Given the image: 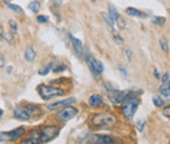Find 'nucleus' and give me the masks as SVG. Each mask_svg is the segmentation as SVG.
Returning a JSON list of instances; mask_svg holds the SVG:
<instances>
[{"mask_svg":"<svg viewBox=\"0 0 170 144\" xmlns=\"http://www.w3.org/2000/svg\"><path fill=\"white\" fill-rule=\"evenodd\" d=\"M90 123L97 127V128H109L116 123V118L114 114L110 113H101V114H95L92 117Z\"/></svg>","mask_w":170,"mask_h":144,"instance_id":"nucleus-1","label":"nucleus"},{"mask_svg":"<svg viewBox=\"0 0 170 144\" xmlns=\"http://www.w3.org/2000/svg\"><path fill=\"white\" fill-rule=\"evenodd\" d=\"M134 97H135V95H134V92H131V90H118V89L109 90V98L115 105H123L126 101H128Z\"/></svg>","mask_w":170,"mask_h":144,"instance_id":"nucleus-2","label":"nucleus"},{"mask_svg":"<svg viewBox=\"0 0 170 144\" xmlns=\"http://www.w3.org/2000/svg\"><path fill=\"white\" fill-rule=\"evenodd\" d=\"M38 93L39 96L42 97V100H51L54 97L58 96H63L64 95V90L60 88H55V86H51V85H45V84H41L38 85Z\"/></svg>","mask_w":170,"mask_h":144,"instance_id":"nucleus-3","label":"nucleus"},{"mask_svg":"<svg viewBox=\"0 0 170 144\" xmlns=\"http://www.w3.org/2000/svg\"><path fill=\"white\" fill-rule=\"evenodd\" d=\"M122 106H123L122 111H123V114H124V117L128 118V119H131V118L135 115L137 107H139V98H136V97L131 98V100H128V101H126V102H124Z\"/></svg>","mask_w":170,"mask_h":144,"instance_id":"nucleus-4","label":"nucleus"},{"mask_svg":"<svg viewBox=\"0 0 170 144\" xmlns=\"http://www.w3.org/2000/svg\"><path fill=\"white\" fill-rule=\"evenodd\" d=\"M58 134H59V127H56V126H46V127H42V128L39 130L41 144L53 140Z\"/></svg>","mask_w":170,"mask_h":144,"instance_id":"nucleus-5","label":"nucleus"},{"mask_svg":"<svg viewBox=\"0 0 170 144\" xmlns=\"http://www.w3.org/2000/svg\"><path fill=\"white\" fill-rule=\"evenodd\" d=\"M86 63H88V66H89L92 74L94 75V77H98L103 72V64L100 60L95 59V58L89 53L86 54Z\"/></svg>","mask_w":170,"mask_h":144,"instance_id":"nucleus-6","label":"nucleus"},{"mask_svg":"<svg viewBox=\"0 0 170 144\" xmlns=\"http://www.w3.org/2000/svg\"><path fill=\"white\" fill-rule=\"evenodd\" d=\"M25 134V128L24 127H17L8 132H2L0 134V141H13L17 140Z\"/></svg>","mask_w":170,"mask_h":144,"instance_id":"nucleus-7","label":"nucleus"},{"mask_svg":"<svg viewBox=\"0 0 170 144\" xmlns=\"http://www.w3.org/2000/svg\"><path fill=\"white\" fill-rule=\"evenodd\" d=\"M77 113H79V110L76 109L75 106L67 105V106H64L60 111H59L58 119H60V121H70L72 118H75L76 115H77Z\"/></svg>","mask_w":170,"mask_h":144,"instance_id":"nucleus-8","label":"nucleus"},{"mask_svg":"<svg viewBox=\"0 0 170 144\" xmlns=\"http://www.w3.org/2000/svg\"><path fill=\"white\" fill-rule=\"evenodd\" d=\"M88 144H115V140L113 136L107 135H93L89 138Z\"/></svg>","mask_w":170,"mask_h":144,"instance_id":"nucleus-9","label":"nucleus"},{"mask_svg":"<svg viewBox=\"0 0 170 144\" xmlns=\"http://www.w3.org/2000/svg\"><path fill=\"white\" fill-rule=\"evenodd\" d=\"M13 115H14V117H16L18 121H29V119H30V117H32V115L29 114V111L26 110V107H24V106L14 107Z\"/></svg>","mask_w":170,"mask_h":144,"instance_id":"nucleus-10","label":"nucleus"},{"mask_svg":"<svg viewBox=\"0 0 170 144\" xmlns=\"http://www.w3.org/2000/svg\"><path fill=\"white\" fill-rule=\"evenodd\" d=\"M109 13H110V16H111V17L115 20L116 25L119 26L121 29H124V28H126V21L121 17V14L118 13V11L115 9V7H114V5H111V4L109 5Z\"/></svg>","mask_w":170,"mask_h":144,"instance_id":"nucleus-11","label":"nucleus"},{"mask_svg":"<svg viewBox=\"0 0 170 144\" xmlns=\"http://www.w3.org/2000/svg\"><path fill=\"white\" fill-rule=\"evenodd\" d=\"M21 144H41L39 130H33V131H30V134L28 135V138L21 141Z\"/></svg>","mask_w":170,"mask_h":144,"instance_id":"nucleus-12","label":"nucleus"},{"mask_svg":"<svg viewBox=\"0 0 170 144\" xmlns=\"http://www.w3.org/2000/svg\"><path fill=\"white\" fill-rule=\"evenodd\" d=\"M73 102H76V98H73V97L65 98V100H63V101H58V102H55V104L49 105V106H47V110L54 111V110H56V109H60V107H64V106H67V105H71V104H73Z\"/></svg>","mask_w":170,"mask_h":144,"instance_id":"nucleus-13","label":"nucleus"},{"mask_svg":"<svg viewBox=\"0 0 170 144\" xmlns=\"http://www.w3.org/2000/svg\"><path fill=\"white\" fill-rule=\"evenodd\" d=\"M70 39L72 42V46H73V50H75L76 55L79 58H83V55H84V47H83V43H81V41L77 39V38H75L71 34H70Z\"/></svg>","mask_w":170,"mask_h":144,"instance_id":"nucleus-14","label":"nucleus"},{"mask_svg":"<svg viewBox=\"0 0 170 144\" xmlns=\"http://www.w3.org/2000/svg\"><path fill=\"white\" fill-rule=\"evenodd\" d=\"M102 17H103V20H105V23H106V25L111 29V32H113V34L115 35V34H118L116 33V30H115V20L110 16V13H105V12H102Z\"/></svg>","mask_w":170,"mask_h":144,"instance_id":"nucleus-15","label":"nucleus"},{"mask_svg":"<svg viewBox=\"0 0 170 144\" xmlns=\"http://www.w3.org/2000/svg\"><path fill=\"white\" fill-rule=\"evenodd\" d=\"M126 13L128 14V16H134V17H145L147 14L143 13L142 11H139L136 8H132V7H128L127 9H126Z\"/></svg>","mask_w":170,"mask_h":144,"instance_id":"nucleus-16","label":"nucleus"},{"mask_svg":"<svg viewBox=\"0 0 170 144\" xmlns=\"http://www.w3.org/2000/svg\"><path fill=\"white\" fill-rule=\"evenodd\" d=\"M102 102H103V100H102V97L100 95H93L89 98L90 106H100V105H102Z\"/></svg>","mask_w":170,"mask_h":144,"instance_id":"nucleus-17","label":"nucleus"},{"mask_svg":"<svg viewBox=\"0 0 170 144\" xmlns=\"http://www.w3.org/2000/svg\"><path fill=\"white\" fill-rule=\"evenodd\" d=\"M24 56H25V59H26L28 62H33V60L35 59V50H34L33 47H28V49L25 50Z\"/></svg>","mask_w":170,"mask_h":144,"instance_id":"nucleus-18","label":"nucleus"},{"mask_svg":"<svg viewBox=\"0 0 170 144\" xmlns=\"http://www.w3.org/2000/svg\"><path fill=\"white\" fill-rule=\"evenodd\" d=\"M28 8L30 9L32 12L37 13V12H39V9H41V4H39V2H37V0H34V2H32L30 4L28 5Z\"/></svg>","mask_w":170,"mask_h":144,"instance_id":"nucleus-19","label":"nucleus"},{"mask_svg":"<svg viewBox=\"0 0 170 144\" xmlns=\"http://www.w3.org/2000/svg\"><path fill=\"white\" fill-rule=\"evenodd\" d=\"M26 110L29 111V114L30 115H34V114H39L41 110H39V107L37 106V105H26Z\"/></svg>","mask_w":170,"mask_h":144,"instance_id":"nucleus-20","label":"nucleus"},{"mask_svg":"<svg viewBox=\"0 0 170 144\" xmlns=\"http://www.w3.org/2000/svg\"><path fill=\"white\" fill-rule=\"evenodd\" d=\"M53 66H54V63H49V64H46L45 67H42L41 69H39V75H42V76H45V75H47L49 72L53 69Z\"/></svg>","mask_w":170,"mask_h":144,"instance_id":"nucleus-21","label":"nucleus"},{"mask_svg":"<svg viewBox=\"0 0 170 144\" xmlns=\"http://www.w3.org/2000/svg\"><path fill=\"white\" fill-rule=\"evenodd\" d=\"M153 104H154V106H157V107H162L164 106V98H162L161 96H153Z\"/></svg>","mask_w":170,"mask_h":144,"instance_id":"nucleus-22","label":"nucleus"},{"mask_svg":"<svg viewBox=\"0 0 170 144\" xmlns=\"http://www.w3.org/2000/svg\"><path fill=\"white\" fill-rule=\"evenodd\" d=\"M152 23L154 24V25H157V26H164L165 25V23H166V20L164 18V17H152Z\"/></svg>","mask_w":170,"mask_h":144,"instance_id":"nucleus-23","label":"nucleus"},{"mask_svg":"<svg viewBox=\"0 0 170 144\" xmlns=\"http://www.w3.org/2000/svg\"><path fill=\"white\" fill-rule=\"evenodd\" d=\"M2 35H3V38H4L7 42H8V43H13V35H14V34H13L12 32H4Z\"/></svg>","mask_w":170,"mask_h":144,"instance_id":"nucleus-24","label":"nucleus"},{"mask_svg":"<svg viewBox=\"0 0 170 144\" xmlns=\"http://www.w3.org/2000/svg\"><path fill=\"white\" fill-rule=\"evenodd\" d=\"M160 46L164 50L165 53H169V45H167V39L166 38H161L160 39Z\"/></svg>","mask_w":170,"mask_h":144,"instance_id":"nucleus-25","label":"nucleus"},{"mask_svg":"<svg viewBox=\"0 0 170 144\" xmlns=\"http://www.w3.org/2000/svg\"><path fill=\"white\" fill-rule=\"evenodd\" d=\"M5 4L8 5L12 11L16 12V13H23V9H21V7H18V5H16V4H11V3H8V2H5Z\"/></svg>","mask_w":170,"mask_h":144,"instance_id":"nucleus-26","label":"nucleus"},{"mask_svg":"<svg viewBox=\"0 0 170 144\" xmlns=\"http://www.w3.org/2000/svg\"><path fill=\"white\" fill-rule=\"evenodd\" d=\"M9 26H11V32L13 34H16L17 33V24H16V21L9 20Z\"/></svg>","mask_w":170,"mask_h":144,"instance_id":"nucleus-27","label":"nucleus"},{"mask_svg":"<svg viewBox=\"0 0 170 144\" xmlns=\"http://www.w3.org/2000/svg\"><path fill=\"white\" fill-rule=\"evenodd\" d=\"M65 69V66H58V64L54 63V66H53V71L55 72V74H58V72H62Z\"/></svg>","mask_w":170,"mask_h":144,"instance_id":"nucleus-28","label":"nucleus"},{"mask_svg":"<svg viewBox=\"0 0 170 144\" xmlns=\"http://www.w3.org/2000/svg\"><path fill=\"white\" fill-rule=\"evenodd\" d=\"M47 17L46 16H38V17H37V21H38V23L39 24H45V23H47Z\"/></svg>","mask_w":170,"mask_h":144,"instance_id":"nucleus-29","label":"nucleus"},{"mask_svg":"<svg viewBox=\"0 0 170 144\" xmlns=\"http://www.w3.org/2000/svg\"><path fill=\"white\" fill-rule=\"evenodd\" d=\"M124 53H126V55H127V59L131 60V59H132V53H131V50H130L128 47H126V49H124Z\"/></svg>","mask_w":170,"mask_h":144,"instance_id":"nucleus-30","label":"nucleus"},{"mask_svg":"<svg viewBox=\"0 0 170 144\" xmlns=\"http://www.w3.org/2000/svg\"><path fill=\"white\" fill-rule=\"evenodd\" d=\"M162 114L165 115V117H167V118H170V106H166L165 109H164V111H162Z\"/></svg>","mask_w":170,"mask_h":144,"instance_id":"nucleus-31","label":"nucleus"},{"mask_svg":"<svg viewBox=\"0 0 170 144\" xmlns=\"http://www.w3.org/2000/svg\"><path fill=\"white\" fill-rule=\"evenodd\" d=\"M144 125H145L144 121H139V122H137V126H139V130H140V131H142V130L144 128Z\"/></svg>","mask_w":170,"mask_h":144,"instance_id":"nucleus-32","label":"nucleus"},{"mask_svg":"<svg viewBox=\"0 0 170 144\" xmlns=\"http://www.w3.org/2000/svg\"><path fill=\"white\" fill-rule=\"evenodd\" d=\"M5 66V60H4V56L2 55V54H0V68H2V67H4Z\"/></svg>","mask_w":170,"mask_h":144,"instance_id":"nucleus-33","label":"nucleus"},{"mask_svg":"<svg viewBox=\"0 0 170 144\" xmlns=\"http://www.w3.org/2000/svg\"><path fill=\"white\" fill-rule=\"evenodd\" d=\"M170 79V74H165V76H162V83H167Z\"/></svg>","mask_w":170,"mask_h":144,"instance_id":"nucleus-34","label":"nucleus"},{"mask_svg":"<svg viewBox=\"0 0 170 144\" xmlns=\"http://www.w3.org/2000/svg\"><path fill=\"white\" fill-rule=\"evenodd\" d=\"M154 77H156V79H160V77H161L158 69H154Z\"/></svg>","mask_w":170,"mask_h":144,"instance_id":"nucleus-35","label":"nucleus"},{"mask_svg":"<svg viewBox=\"0 0 170 144\" xmlns=\"http://www.w3.org/2000/svg\"><path fill=\"white\" fill-rule=\"evenodd\" d=\"M60 3H62V0H54V4L55 5H60Z\"/></svg>","mask_w":170,"mask_h":144,"instance_id":"nucleus-36","label":"nucleus"},{"mask_svg":"<svg viewBox=\"0 0 170 144\" xmlns=\"http://www.w3.org/2000/svg\"><path fill=\"white\" fill-rule=\"evenodd\" d=\"M164 84H166V86H167V89H169V92H170V81H167V83H164Z\"/></svg>","mask_w":170,"mask_h":144,"instance_id":"nucleus-37","label":"nucleus"},{"mask_svg":"<svg viewBox=\"0 0 170 144\" xmlns=\"http://www.w3.org/2000/svg\"><path fill=\"white\" fill-rule=\"evenodd\" d=\"M2 115H3V110H2V109H0V117H2Z\"/></svg>","mask_w":170,"mask_h":144,"instance_id":"nucleus-38","label":"nucleus"},{"mask_svg":"<svg viewBox=\"0 0 170 144\" xmlns=\"http://www.w3.org/2000/svg\"><path fill=\"white\" fill-rule=\"evenodd\" d=\"M92 2H95V0H92Z\"/></svg>","mask_w":170,"mask_h":144,"instance_id":"nucleus-39","label":"nucleus"},{"mask_svg":"<svg viewBox=\"0 0 170 144\" xmlns=\"http://www.w3.org/2000/svg\"><path fill=\"white\" fill-rule=\"evenodd\" d=\"M169 144H170V143H169Z\"/></svg>","mask_w":170,"mask_h":144,"instance_id":"nucleus-40","label":"nucleus"}]
</instances>
